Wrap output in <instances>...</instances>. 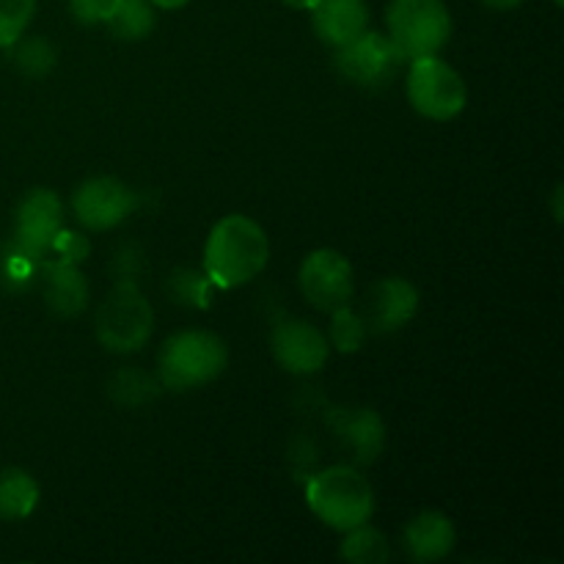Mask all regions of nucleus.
<instances>
[{
    "label": "nucleus",
    "instance_id": "obj_1",
    "mask_svg": "<svg viewBox=\"0 0 564 564\" xmlns=\"http://www.w3.org/2000/svg\"><path fill=\"white\" fill-rule=\"evenodd\" d=\"M270 240L262 226L246 215H229L213 226L204 246V275L220 290H237L264 270Z\"/></svg>",
    "mask_w": 564,
    "mask_h": 564
},
{
    "label": "nucleus",
    "instance_id": "obj_2",
    "mask_svg": "<svg viewBox=\"0 0 564 564\" xmlns=\"http://www.w3.org/2000/svg\"><path fill=\"white\" fill-rule=\"evenodd\" d=\"M306 501L314 516L336 532L369 523L375 512V490L356 466H330L312 474L306 485Z\"/></svg>",
    "mask_w": 564,
    "mask_h": 564
},
{
    "label": "nucleus",
    "instance_id": "obj_3",
    "mask_svg": "<svg viewBox=\"0 0 564 564\" xmlns=\"http://www.w3.org/2000/svg\"><path fill=\"white\" fill-rule=\"evenodd\" d=\"M229 364V347L213 330H180L160 347V386L171 391H191L213 383Z\"/></svg>",
    "mask_w": 564,
    "mask_h": 564
},
{
    "label": "nucleus",
    "instance_id": "obj_4",
    "mask_svg": "<svg viewBox=\"0 0 564 564\" xmlns=\"http://www.w3.org/2000/svg\"><path fill=\"white\" fill-rule=\"evenodd\" d=\"M94 330L105 350L110 352H135L149 341L154 330L152 303L138 290L135 279H119L102 306L97 308Z\"/></svg>",
    "mask_w": 564,
    "mask_h": 564
},
{
    "label": "nucleus",
    "instance_id": "obj_5",
    "mask_svg": "<svg viewBox=\"0 0 564 564\" xmlns=\"http://www.w3.org/2000/svg\"><path fill=\"white\" fill-rule=\"evenodd\" d=\"M386 25L402 61L438 55L452 36V14L444 0H391Z\"/></svg>",
    "mask_w": 564,
    "mask_h": 564
},
{
    "label": "nucleus",
    "instance_id": "obj_6",
    "mask_svg": "<svg viewBox=\"0 0 564 564\" xmlns=\"http://www.w3.org/2000/svg\"><path fill=\"white\" fill-rule=\"evenodd\" d=\"M405 91L413 110L433 121L457 119L468 99V88L460 72L441 61L438 55L411 61Z\"/></svg>",
    "mask_w": 564,
    "mask_h": 564
},
{
    "label": "nucleus",
    "instance_id": "obj_7",
    "mask_svg": "<svg viewBox=\"0 0 564 564\" xmlns=\"http://www.w3.org/2000/svg\"><path fill=\"white\" fill-rule=\"evenodd\" d=\"M297 286L303 297L319 312L330 314L341 306H350L352 292H356L352 264L334 248H317L303 259Z\"/></svg>",
    "mask_w": 564,
    "mask_h": 564
},
{
    "label": "nucleus",
    "instance_id": "obj_8",
    "mask_svg": "<svg viewBox=\"0 0 564 564\" xmlns=\"http://www.w3.org/2000/svg\"><path fill=\"white\" fill-rule=\"evenodd\" d=\"M405 64L397 53L394 42L378 31H364L345 47H336V69L345 80L361 88H380L394 80L400 66Z\"/></svg>",
    "mask_w": 564,
    "mask_h": 564
},
{
    "label": "nucleus",
    "instance_id": "obj_9",
    "mask_svg": "<svg viewBox=\"0 0 564 564\" xmlns=\"http://www.w3.org/2000/svg\"><path fill=\"white\" fill-rule=\"evenodd\" d=\"M135 209V193L116 176H94L72 193V213L88 231L116 229Z\"/></svg>",
    "mask_w": 564,
    "mask_h": 564
},
{
    "label": "nucleus",
    "instance_id": "obj_10",
    "mask_svg": "<svg viewBox=\"0 0 564 564\" xmlns=\"http://www.w3.org/2000/svg\"><path fill=\"white\" fill-rule=\"evenodd\" d=\"M64 229V209L61 198L47 187H36L28 193L17 207L14 246L42 262L55 246V237Z\"/></svg>",
    "mask_w": 564,
    "mask_h": 564
},
{
    "label": "nucleus",
    "instance_id": "obj_11",
    "mask_svg": "<svg viewBox=\"0 0 564 564\" xmlns=\"http://www.w3.org/2000/svg\"><path fill=\"white\" fill-rule=\"evenodd\" d=\"M270 352L275 364L292 375H314L328 361V336L306 319H281L270 330Z\"/></svg>",
    "mask_w": 564,
    "mask_h": 564
},
{
    "label": "nucleus",
    "instance_id": "obj_12",
    "mask_svg": "<svg viewBox=\"0 0 564 564\" xmlns=\"http://www.w3.org/2000/svg\"><path fill=\"white\" fill-rule=\"evenodd\" d=\"M419 312V292L416 286L400 275H389V279H378L367 290L364 297V323L367 330L375 334H394V330L405 328Z\"/></svg>",
    "mask_w": 564,
    "mask_h": 564
},
{
    "label": "nucleus",
    "instance_id": "obj_13",
    "mask_svg": "<svg viewBox=\"0 0 564 564\" xmlns=\"http://www.w3.org/2000/svg\"><path fill=\"white\" fill-rule=\"evenodd\" d=\"M328 427L336 441L350 452L356 466L375 463L386 446V424L372 408H334L328 413Z\"/></svg>",
    "mask_w": 564,
    "mask_h": 564
},
{
    "label": "nucleus",
    "instance_id": "obj_14",
    "mask_svg": "<svg viewBox=\"0 0 564 564\" xmlns=\"http://www.w3.org/2000/svg\"><path fill=\"white\" fill-rule=\"evenodd\" d=\"M369 25L367 0H317L312 6V28L328 47H345Z\"/></svg>",
    "mask_w": 564,
    "mask_h": 564
},
{
    "label": "nucleus",
    "instance_id": "obj_15",
    "mask_svg": "<svg viewBox=\"0 0 564 564\" xmlns=\"http://www.w3.org/2000/svg\"><path fill=\"white\" fill-rule=\"evenodd\" d=\"M42 295L50 312L69 319L88 306L91 290L77 264L53 259V262L42 264Z\"/></svg>",
    "mask_w": 564,
    "mask_h": 564
},
{
    "label": "nucleus",
    "instance_id": "obj_16",
    "mask_svg": "<svg viewBox=\"0 0 564 564\" xmlns=\"http://www.w3.org/2000/svg\"><path fill=\"white\" fill-rule=\"evenodd\" d=\"M455 523L438 510H424L402 532V545L413 562H441L455 549Z\"/></svg>",
    "mask_w": 564,
    "mask_h": 564
},
{
    "label": "nucleus",
    "instance_id": "obj_17",
    "mask_svg": "<svg viewBox=\"0 0 564 564\" xmlns=\"http://www.w3.org/2000/svg\"><path fill=\"white\" fill-rule=\"evenodd\" d=\"M39 505V482L28 471L0 466V521H25Z\"/></svg>",
    "mask_w": 564,
    "mask_h": 564
},
{
    "label": "nucleus",
    "instance_id": "obj_18",
    "mask_svg": "<svg viewBox=\"0 0 564 564\" xmlns=\"http://www.w3.org/2000/svg\"><path fill=\"white\" fill-rule=\"evenodd\" d=\"M154 22L158 14L152 0H113L105 28L121 42H141L154 31Z\"/></svg>",
    "mask_w": 564,
    "mask_h": 564
},
{
    "label": "nucleus",
    "instance_id": "obj_19",
    "mask_svg": "<svg viewBox=\"0 0 564 564\" xmlns=\"http://www.w3.org/2000/svg\"><path fill=\"white\" fill-rule=\"evenodd\" d=\"M11 64L22 72L25 77H47L50 72L58 64V50L53 42H47L44 36H31V39H17L11 47Z\"/></svg>",
    "mask_w": 564,
    "mask_h": 564
},
{
    "label": "nucleus",
    "instance_id": "obj_20",
    "mask_svg": "<svg viewBox=\"0 0 564 564\" xmlns=\"http://www.w3.org/2000/svg\"><path fill=\"white\" fill-rule=\"evenodd\" d=\"M339 556L352 564H386L391 560V549L389 540L378 529H372L369 523H361V527L345 532V543H341Z\"/></svg>",
    "mask_w": 564,
    "mask_h": 564
},
{
    "label": "nucleus",
    "instance_id": "obj_21",
    "mask_svg": "<svg viewBox=\"0 0 564 564\" xmlns=\"http://www.w3.org/2000/svg\"><path fill=\"white\" fill-rule=\"evenodd\" d=\"M367 323L358 312H352L350 306H341L336 312H330V330H328V345L336 347L339 352L350 356L358 352L367 345Z\"/></svg>",
    "mask_w": 564,
    "mask_h": 564
},
{
    "label": "nucleus",
    "instance_id": "obj_22",
    "mask_svg": "<svg viewBox=\"0 0 564 564\" xmlns=\"http://www.w3.org/2000/svg\"><path fill=\"white\" fill-rule=\"evenodd\" d=\"M108 394L113 397L119 405L138 408L154 400L158 383H154L147 372H141V369H121V372H116L113 380L108 383Z\"/></svg>",
    "mask_w": 564,
    "mask_h": 564
},
{
    "label": "nucleus",
    "instance_id": "obj_23",
    "mask_svg": "<svg viewBox=\"0 0 564 564\" xmlns=\"http://www.w3.org/2000/svg\"><path fill=\"white\" fill-rule=\"evenodd\" d=\"M33 14H36V0H0V50L25 36Z\"/></svg>",
    "mask_w": 564,
    "mask_h": 564
},
{
    "label": "nucleus",
    "instance_id": "obj_24",
    "mask_svg": "<svg viewBox=\"0 0 564 564\" xmlns=\"http://www.w3.org/2000/svg\"><path fill=\"white\" fill-rule=\"evenodd\" d=\"M53 251H58V259H64V262L80 264L86 262L88 253H91V242H88L83 235H77V231L61 229L58 237H55Z\"/></svg>",
    "mask_w": 564,
    "mask_h": 564
},
{
    "label": "nucleus",
    "instance_id": "obj_25",
    "mask_svg": "<svg viewBox=\"0 0 564 564\" xmlns=\"http://www.w3.org/2000/svg\"><path fill=\"white\" fill-rule=\"evenodd\" d=\"M113 0H69V11L80 25H105Z\"/></svg>",
    "mask_w": 564,
    "mask_h": 564
},
{
    "label": "nucleus",
    "instance_id": "obj_26",
    "mask_svg": "<svg viewBox=\"0 0 564 564\" xmlns=\"http://www.w3.org/2000/svg\"><path fill=\"white\" fill-rule=\"evenodd\" d=\"M176 284L182 286L180 292H176V295H180V301H185V303H207V284H209V279L207 275H196V273H187V270H180V273H176Z\"/></svg>",
    "mask_w": 564,
    "mask_h": 564
},
{
    "label": "nucleus",
    "instance_id": "obj_27",
    "mask_svg": "<svg viewBox=\"0 0 564 564\" xmlns=\"http://www.w3.org/2000/svg\"><path fill=\"white\" fill-rule=\"evenodd\" d=\"M482 3L496 11H510V9H518L521 3H527V0H482Z\"/></svg>",
    "mask_w": 564,
    "mask_h": 564
},
{
    "label": "nucleus",
    "instance_id": "obj_28",
    "mask_svg": "<svg viewBox=\"0 0 564 564\" xmlns=\"http://www.w3.org/2000/svg\"><path fill=\"white\" fill-rule=\"evenodd\" d=\"M154 6H158V9H182V6H187L191 3V0H152Z\"/></svg>",
    "mask_w": 564,
    "mask_h": 564
},
{
    "label": "nucleus",
    "instance_id": "obj_29",
    "mask_svg": "<svg viewBox=\"0 0 564 564\" xmlns=\"http://www.w3.org/2000/svg\"><path fill=\"white\" fill-rule=\"evenodd\" d=\"M284 3L295 11H312V6L317 3V0H284Z\"/></svg>",
    "mask_w": 564,
    "mask_h": 564
},
{
    "label": "nucleus",
    "instance_id": "obj_30",
    "mask_svg": "<svg viewBox=\"0 0 564 564\" xmlns=\"http://www.w3.org/2000/svg\"><path fill=\"white\" fill-rule=\"evenodd\" d=\"M554 215L556 220H562V185H556L554 191Z\"/></svg>",
    "mask_w": 564,
    "mask_h": 564
},
{
    "label": "nucleus",
    "instance_id": "obj_31",
    "mask_svg": "<svg viewBox=\"0 0 564 564\" xmlns=\"http://www.w3.org/2000/svg\"><path fill=\"white\" fill-rule=\"evenodd\" d=\"M554 3H556V6H564V0H554Z\"/></svg>",
    "mask_w": 564,
    "mask_h": 564
}]
</instances>
